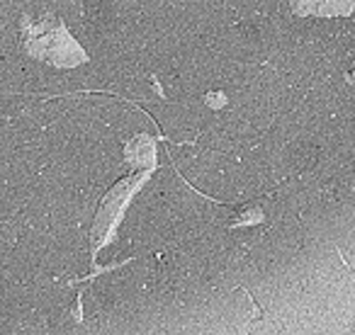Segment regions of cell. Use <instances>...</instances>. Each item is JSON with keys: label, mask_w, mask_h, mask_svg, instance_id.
<instances>
[{"label": "cell", "mask_w": 355, "mask_h": 335, "mask_svg": "<svg viewBox=\"0 0 355 335\" xmlns=\"http://www.w3.org/2000/svg\"><path fill=\"white\" fill-rule=\"evenodd\" d=\"M124 158L134 170H153V165H156V141L146 134H137L124 143Z\"/></svg>", "instance_id": "cell-4"}, {"label": "cell", "mask_w": 355, "mask_h": 335, "mask_svg": "<svg viewBox=\"0 0 355 335\" xmlns=\"http://www.w3.org/2000/svg\"><path fill=\"white\" fill-rule=\"evenodd\" d=\"M263 219V212H258V209H251V212H246L243 217H239V221L234 224H258Z\"/></svg>", "instance_id": "cell-6"}, {"label": "cell", "mask_w": 355, "mask_h": 335, "mask_svg": "<svg viewBox=\"0 0 355 335\" xmlns=\"http://www.w3.org/2000/svg\"><path fill=\"white\" fill-rule=\"evenodd\" d=\"M345 80H348L350 85H355V59L348 64V69H345Z\"/></svg>", "instance_id": "cell-7"}, {"label": "cell", "mask_w": 355, "mask_h": 335, "mask_svg": "<svg viewBox=\"0 0 355 335\" xmlns=\"http://www.w3.org/2000/svg\"><path fill=\"white\" fill-rule=\"evenodd\" d=\"M148 173L151 170H139V173L129 175V178H122L100 202V209L95 214V224L93 231H90V253L98 255L100 248H105L110 241H112L114 231L119 226V219H122L124 209H127L132 194L146 183Z\"/></svg>", "instance_id": "cell-2"}, {"label": "cell", "mask_w": 355, "mask_h": 335, "mask_svg": "<svg viewBox=\"0 0 355 335\" xmlns=\"http://www.w3.org/2000/svg\"><path fill=\"white\" fill-rule=\"evenodd\" d=\"M205 102H207V107L219 109V107H224V105H227V95H224V93H207V95H205Z\"/></svg>", "instance_id": "cell-5"}, {"label": "cell", "mask_w": 355, "mask_h": 335, "mask_svg": "<svg viewBox=\"0 0 355 335\" xmlns=\"http://www.w3.org/2000/svg\"><path fill=\"white\" fill-rule=\"evenodd\" d=\"M290 8L300 17H348L355 10V0H290Z\"/></svg>", "instance_id": "cell-3"}, {"label": "cell", "mask_w": 355, "mask_h": 335, "mask_svg": "<svg viewBox=\"0 0 355 335\" xmlns=\"http://www.w3.org/2000/svg\"><path fill=\"white\" fill-rule=\"evenodd\" d=\"M20 46L30 59L56 69L88 64L85 49L54 12H25L20 17Z\"/></svg>", "instance_id": "cell-1"}]
</instances>
